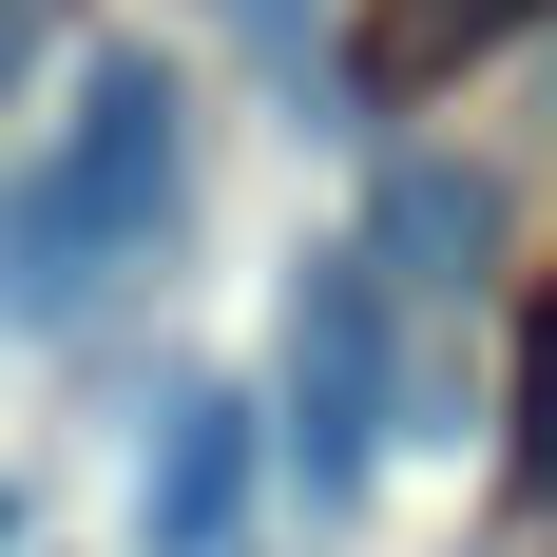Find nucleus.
I'll list each match as a JSON object with an SVG mask.
<instances>
[{"label": "nucleus", "instance_id": "1", "mask_svg": "<svg viewBox=\"0 0 557 557\" xmlns=\"http://www.w3.org/2000/svg\"><path fill=\"white\" fill-rule=\"evenodd\" d=\"M173 154H193L173 58H154V39L77 58V135H58L20 193H0V308H20V327H77V308H97V270L173 212Z\"/></svg>", "mask_w": 557, "mask_h": 557}, {"label": "nucleus", "instance_id": "2", "mask_svg": "<svg viewBox=\"0 0 557 557\" xmlns=\"http://www.w3.org/2000/svg\"><path fill=\"white\" fill-rule=\"evenodd\" d=\"M385 250H308V288H288V346H270V443H288V481H308V519H346L366 481H385V443H404V346H385Z\"/></svg>", "mask_w": 557, "mask_h": 557}, {"label": "nucleus", "instance_id": "3", "mask_svg": "<svg viewBox=\"0 0 557 557\" xmlns=\"http://www.w3.org/2000/svg\"><path fill=\"white\" fill-rule=\"evenodd\" d=\"M231 519H250V404L173 385L154 404V461H135V557H231Z\"/></svg>", "mask_w": 557, "mask_h": 557}, {"label": "nucleus", "instance_id": "4", "mask_svg": "<svg viewBox=\"0 0 557 557\" xmlns=\"http://www.w3.org/2000/svg\"><path fill=\"white\" fill-rule=\"evenodd\" d=\"M366 250H385L404 288H481V270H500V193H481V173H443V154H404L385 212H366Z\"/></svg>", "mask_w": 557, "mask_h": 557}, {"label": "nucleus", "instance_id": "5", "mask_svg": "<svg viewBox=\"0 0 557 557\" xmlns=\"http://www.w3.org/2000/svg\"><path fill=\"white\" fill-rule=\"evenodd\" d=\"M539 0H366V39H346V97H443L461 58H500Z\"/></svg>", "mask_w": 557, "mask_h": 557}, {"label": "nucleus", "instance_id": "6", "mask_svg": "<svg viewBox=\"0 0 557 557\" xmlns=\"http://www.w3.org/2000/svg\"><path fill=\"white\" fill-rule=\"evenodd\" d=\"M519 481L557 500V308H539V346H519Z\"/></svg>", "mask_w": 557, "mask_h": 557}, {"label": "nucleus", "instance_id": "7", "mask_svg": "<svg viewBox=\"0 0 557 557\" xmlns=\"http://www.w3.org/2000/svg\"><path fill=\"white\" fill-rule=\"evenodd\" d=\"M0 97H20V0H0Z\"/></svg>", "mask_w": 557, "mask_h": 557}, {"label": "nucleus", "instance_id": "8", "mask_svg": "<svg viewBox=\"0 0 557 557\" xmlns=\"http://www.w3.org/2000/svg\"><path fill=\"white\" fill-rule=\"evenodd\" d=\"M0 557H20V481H0Z\"/></svg>", "mask_w": 557, "mask_h": 557}]
</instances>
